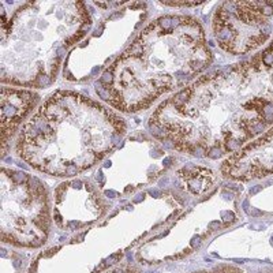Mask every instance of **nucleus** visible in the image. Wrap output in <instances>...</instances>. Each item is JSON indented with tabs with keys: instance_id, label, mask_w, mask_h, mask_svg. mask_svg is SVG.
I'll list each match as a JSON object with an SVG mask.
<instances>
[{
	"instance_id": "nucleus-1",
	"label": "nucleus",
	"mask_w": 273,
	"mask_h": 273,
	"mask_svg": "<svg viewBox=\"0 0 273 273\" xmlns=\"http://www.w3.org/2000/svg\"><path fill=\"white\" fill-rule=\"evenodd\" d=\"M183 17H162L146 27L139 38L108 70L114 77L109 100L123 111H137L162 92L182 86L210 63L198 22L186 18L176 41L164 56L175 27Z\"/></svg>"
},
{
	"instance_id": "nucleus-2",
	"label": "nucleus",
	"mask_w": 273,
	"mask_h": 273,
	"mask_svg": "<svg viewBox=\"0 0 273 273\" xmlns=\"http://www.w3.org/2000/svg\"><path fill=\"white\" fill-rule=\"evenodd\" d=\"M124 131V123L102 107L68 92L49 97L23 126L17 150L34 168L49 174L67 139L59 176L67 168L92 167L111 149L112 138Z\"/></svg>"
},
{
	"instance_id": "nucleus-3",
	"label": "nucleus",
	"mask_w": 273,
	"mask_h": 273,
	"mask_svg": "<svg viewBox=\"0 0 273 273\" xmlns=\"http://www.w3.org/2000/svg\"><path fill=\"white\" fill-rule=\"evenodd\" d=\"M36 101L37 96L34 93L12 89L8 90L7 87H3V99H2L3 142L7 138V132L11 131L21 122V119L29 112Z\"/></svg>"
},
{
	"instance_id": "nucleus-4",
	"label": "nucleus",
	"mask_w": 273,
	"mask_h": 273,
	"mask_svg": "<svg viewBox=\"0 0 273 273\" xmlns=\"http://www.w3.org/2000/svg\"><path fill=\"white\" fill-rule=\"evenodd\" d=\"M259 189H261V186H257V187H254V189H253L251 191H250V194H254V193H257V191H258Z\"/></svg>"
}]
</instances>
